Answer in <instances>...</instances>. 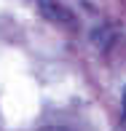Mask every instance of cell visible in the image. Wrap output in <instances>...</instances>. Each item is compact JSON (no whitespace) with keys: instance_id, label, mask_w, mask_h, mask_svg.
Returning <instances> with one entry per match:
<instances>
[{"instance_id":"cell-1","label":"cell","mask_w":126,"mask_h":131,"mask_svg":"<svg viewBox=\"0 0 126 131\" xmlns=\"http://www.w3.org/2000/svg\"><path fill=\"white\" fill-rule=\"evenodd\" d=\"M40 14L49 21H56V24H73V14H70L64 5H59L56 0H38Z\"/></svg>"},{"instance_id":"cell-2","label":"cell","mask_w":126,"mask_h":131,"mask_svg":"<svg viewBox=\"0 0 126 131\" xmlns=\"http://www.w3.org/2000/svg\"><path fill=\"white\" fill-rule=\"evenodd\" d=\"M121 102H123V112H126V88H123V96H121Z\"/></svg>"}]
</instances>
